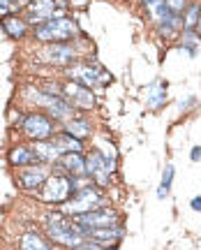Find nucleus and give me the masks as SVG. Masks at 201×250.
Returning a JSON list of instances; mask_svg holds the SVG:
<instances>
[{
	"instance_id": "3",
	"label": "nucleus",
	"mask_w": 201,
	"mask_h": 250,
	"mask_svg": "<svg viewBox=\"0 0 201 250\" xmlns=\"http://www.w3.org/2000/svg\"><path fill=\"white\" fill-rule=\"evenodd\" d=\"M77 33H79L77 23L67 17H56V19H51V21H46V23L35 28L37 40L49 42V44H51V42H67L72 37H77Z\"/></svg>"
},
{
	"instance_id": "25",
	"label": "nucleus",
	"mask_w": 201,
	"mask_h": 250,
	"mask_svg": "<svg viewBox=\"0 0 201 250\" xmlns=\"http://www.w3.org/2000/svg\"><path fill=\"white\" fill-rule=\"evenodd\" d=\"M171 181H174V165H166L164 174H162V183H160V188H158V197H160V199H164V197L169 195Z\"/></svg>"
},
{
	"instance_id": "6",
	"label": "nucleus",
	"mask_w": 201,
	"mask_h": 250,
	"mask_svg": "<svg viewBox=\"0 0 201 250\" xmlns=\"http://www.w3.org/2000/svg\"><path fill=\"white\" fill-rule=\"evenodd\" d=\"M116 169L114 165V158H106L102 151H93L90 155L86 158V171L88 176H93L95 179L97 186H109V181H111V171Z\"/></svg>"
},
{
	"instance_id": "27",
	"label": "nucleus",
	"mask_w": 201,
	"mask_h": 250,
	"mask_svg": "<svg viewBox=\"0 0 201 250\" xmlns=\"http://www.w3.org/2000/svg\"><path fill=\"white\" fill-rule=\"evenodd\" d=\"M166 7L171 14H178V17H183V9L187 7V0H164Z\"/></svg>"
},
{
	"instance_id": "19",
	"label": "nucleus",
	"mask_w": 201,
	"mask_h": 250,
	"mask_svg": "<svg viewBox=\"0 0 201 250\" xmlns=\"http://www.w3.org/2000/svg\"><path fill=\"white\" fill-rule=\"evenodd\" d=\"M21 250H53L51 243L44 241V236H40L37 232H28L21 239Z\"/></svg>"
},
{
	"instance_id": "35",
	"label": "nucleus",
	"mask_w": 201,
	"mask_h": 250,
	"mask_svg": "<svg viewBox=\"0 0 201 250\" xmlns=\"http://www.w3.org/2000/svg\"><path fill=\"white\" fill-rule=\"evenodd\" d=\"M7 2H14V0H7Z\"/></svg>"
},
{
	"instance_id": "4",
	"label": "nucleus",
	"mask_w": 201,
	"mask_h": 250,
	"mask_svg": "<svg viewBox=\"0 0 201 250\" xmlns=\"http://www.w3.org/2000/svg\"><path fill=\"white\" fill-rule=\"evenodd\" d=\"M102 206H104V195L97 188L86 186V188H81V190H77L70 202H65V211L79 215V213H88V211H97Z\"/></svg>"
},
{
	"instance_id": "33",
	"label": "nucleus",
	"mask_w": 201,
	"mask_h": 250,
	"mask_svg": "<svg viewBox=\"0 0 201 250\" xmlns=\"http://www.w3.org/2000/svg\"><path fill=\"white\" fill-rule=\"evenodd\" d=\"M143 2H146V5H150V2H155V0H143Z\"/></svg>"
},
{
	"instance_id": "13",
	"label": "nucleus",
	"mask_w": 201,
	"mask_h": 250,
	"mask_svg": "<svg viewBox=\"0 0 201 250\" xmlns=\"http://www.w3.org/2000/svg\"><path fill=\"white\" fill-rule=\"evenodd\" d=\"M58 171L65 176H86V158L81 153H62L58 160Z\"/></svg>"
},
{
	"instance_id": "1",
	"label": "nucleus",
	"mask_w": 201,
	"mask_h": 250,
	"mask_svg": "<svg viewBox=\"0 0 201 250\" xmlns=\"http://www.w3.org/2000/svg\"><path fill=\"white\" fill-rule=\"evenodd\" d=\"M44 225H46L49 236L65 248H77L79 243L86 241V229L77 220H67L60 213H49L44 218Z\"/></svg>"
},
{
	"instance_id": "5",
	"label": "nucleus",
	"mask_w": 201,
	"mask_h": 250,
	"mask_svg": "<svg viewBox=\"0 0 201 250\" xmlns=\"http://www.w3.org/2000/svg\"><path fill=\"white\" fill-rule=\"evenodd\" d=\"M70 192H74L70 183V176H65V174H51L42 186V202L65 204L70 199Z\"/></svg>"
},
{
	"instance_id": "8",
	"label": "nucleus",
	"mask_w": 201,
	"mask_h": 250,
	"mask_svg": "<svg viewBox=\"0 0 201 250\" xmlns=\"http://www.w3.org/2000/svg\"><path fill=\"white\" fill-rule=\"evenodd\" d=\"M23 132L30 137V139H35V142H44V139H49L53 134V121L49 116H44V114H28L23 118Z\"/></svg>"
},
{
	"instance_id": "24",
	"label": "nucleus",
	"mask_w": 201,
	"mask_h": 250,
	"mask_svg": "<svg viewBox=\"0 0 201 250\" xmlns=\"http://www.w3.org/2000/svg\"><path fill=\"white\" fill-rule=\"evenodd\" d=\"M181 26H183V17H178V14H174V17H169V19H166L164 23H160L158 30H160V35L171 37V35H176V33L181 30Z\"/></svg>"
},
{
	"instance_id": "32",
	"label": "nucleus",
	"mask_w": 201,
	"mask_h": 250,
	"mask_svg": "<svg viewBox=\"0 0 201 250\" xmlns=\"http://www.w3.org/2000/svg\"><path fill=\"white\" fill-rule=\"evenodd\" d=\"M197 33L201 35V7H199V21H197Z\"/></svg>"
},
{
	"instance_id": "21",
	"label": "nucleus",
	"mask_w": 201,
	"mask_h": 250,
	"mask_svg": "<svg viewBox=\"0 0 201 250\" xmlns=\"http://www.w3.org/2000/svg\"><path fill=\"white\" fill-rule=\"evenodd\" d=\"M166 100V83L158 81V83H153L148 90V95H146V102H148L150 109H158L162 102Z\"/></svg>"
},
{
	"instance_id": "26",
	"label": "nucleus",
	"mask_w": 201,
	"mask_h": 250,
	"mask_svg": "<svg viewBox=\"0 0 201 250\" xmlns=\"http://www.w3.org/2000/svg\"><path fill=\"white\" fill-rule=\"evenodd\" d=\"M199 7L201 5H197V2H192V5L187 7V12H185V17H183L185 30H194V28H197V21H199Z\"/></svg>"
},
{
	"instance_id": "30",
	"label": "nucleus",
	"mask_w": 201,
	"mask_h": 250,
	"mask_svg": "<svg viewBox=\"0 0 201 250\" xmlns=\"http://www.w3.org/2000/svg\"><path fill=\"white\" fill-rule=\"evenodd\" d=\"M192 160H194V162H199V160H201V146L192 148Z\"/></svg>"
},
{
	"instance_id": "28",
	"label": "nucleus",
	"mask_w": 201,
	"mask_h": 250,
	"mask_svg": "<svg viewBox=\"0 0 201 250\" xmlns=\"http://www.w3.org/2000/svg\"><path fill=\"white\" fill-rule=\"evenodd\" d=\"M72 250H102V246L95 243V241H90V239H86L83 243H79L77 248H72Z\"/></svg>"
},
{
	"instance_id": "29",
	"label": "nucleus",
	"mask_w": 201,
	"mask_h": 250,
	"mask_svg": "<svg viewBox=\"0 0 201 250\" xmlns=\"http://www.w3.org/2000/svg\"><path fill=\"white\" fill-rule=\"evenodd\" d=\"M190 206H192L194 211H201V197H194L192 202H190Z\"/></svg>"
},
{
	"instance_id": "36",
	"label": "nucleus",
	"mask_w": 201,
	"mask_h": 250,
	"mask_svg": "<svg viewBox=\"0 0 201 250\" xmlns=\"http://www.w3.org/2000/svg\"><path fill=\"white\" fill-rule=\"evenodd\" d=\"M111 250H116V248H111Z\"/></svg>"
},
{
	"instance_id": "12",
	"label": "nucleus",
	"mask_w": 201,
	"mask_h": 250,
	"mask_svg": "<svg viewBox=\"0 0 201 250\" xmlns=\"http://www.w3.org/2000/svg\"><path fill=\"white\" fill-rule=\"evenodd\" d=\"M40 58L46 62H53V65H70L77 58V54H74V49L67 42H51L40 54Z\"/></svg>"
},
{
	"instance_id": "16",
	"label": "nucleus",
	"mask_w": 201,
	"mask_h": 250,
	"mask_svg": "<svg viewBox=\"0 0 201 250\" xmlns=\"http://www.w3.org/2000/svg\"><path fill=\"white\" fill-rule=\"evenodd\" d=\"M9 162L14 167H30V165L40 162V158L35 155L33 146H17V148L9 151Z\"/></svg>"
},
{
	"instance_id": "20",
	"label": "nucleus",
	"mask_w": 201,
	"mask_h": 250,
	"mask_svg": "<svg viewBox=\"0 0 201 250\" xmlns=\"http://www.w3.org/2000/svg\"><path fill=\"white\" fill-rule=\"evenodd\" d=\"M53 142H56V146H58L62 153H81V148H83V146H81V139L72 137L70 132L58 134V137H56Z\"/></svg>"
},
{
	"instance_id": "7",
	"label": "nucleus",
	"mask_w": 201,
	"mask_h": 250,
	"mask_svg": "<svg viewBox=\"0 0 201 250\" xmlns=\"http://www.w3.org/2000/svg\"><path fill=\"white\" fill-rule=\"evenodd\" d=\"M60 17L58 14V2L56 0H30V5L26 9V23H33V26H42L51 19Z\"/></svg>"
},
{
	"instance_id": "34",
	"label": "nucleus",
	"mask_w": 201,
	"mask_h": 250,
	"mask_svg": "<svg viewBox=\"0 0 201 250\" xmlns=\"http://www.w3.org/2000/svg\"><path fill=\"white\" fill-rule=\"evenodd\" d=\"M0 2H2V5H9V2H7V0H0Z\"/></svg>"
},
{
	"instance_id": "18",
	"label": "nucleus",
	"mask_w": 201,
	"mask_h": 250,
	"mask_svg": "<svg viewBox=\"0 0 201 250\" xmlns=\"http://www.w3.org/2000/svg\"><path fill=\"white\" fill-rule=\"evenodd\" d=\"M2 28H5V33H7L9 37H23L28 30V23L23 21V19L19 17H5L2 19Z\"/></svg>"
},
{
	"instance_id": "10",
	"label": "nucleus",
	"mask_w": 201,
	"mask_h": 250,
	"mask_svg": "<svg viewBox=\"0 0 201 250\" xmlns=\"http://www.w3.org/2000/svg\"><path fill=\"white\" fill-rule=\"evenodd\" d=\"M74 220H77L83 229H90V227H116V225H118V213L111 211V208H97V211H88V213L74 215Z\"/></svg>"
},
{
	"instance_id": "17",
	"label": "nucleus",
	"mask_w": 201,
	"mask_h": 250,
	"mask_svg": "<svg viewBox=\"0 0 201 250\" xmlns=\"http://www.w3.org/2000/svg\"><path fill=\"white\" fill-rule=\"evenodd\" d=\"M33 151H35V155L40 158V162H58L60 160L62 151L56 146V142H49V139H44V142H37L35 146H33Z\"/></svg>"
},
{
	"instance_id": "23",
	"label": "nucleus",
	"mask_w": 201,
	"mask_h": 250,
	"mask_svg": "<svg viewBox=\"0 0 201 250\" xmlns=\"http://www.w3.org/2000/svg\"><path fill=\"white\" fill-rule=\"evenodd\" d=\"M65 132H70L72 137L77 139H83V137H90V123L88 121H81V118H72L65 125Z\"/></svg>"
},
{
	"instance_id": "2",
	"label": "nucleus",
	"mask_w": 201,
	"mask_h": 250,
	"mask_svg": "<svg viewBox=\"0 0 201 250\" xmlns=\"http://www.w3.org/2000/svg\"><path fill=\"white\" fill-rule=\"evenodd\" d=\"M26 98H33L37 104H42L53 118H58V121H72L74 118V107H72V102L62 93H46V90H33L28 88L26 90Z\"/></svg>"
},
{
	"instance_id": "14",
	"label": "nucleus",
	"mask_w": 201,
	"mask_h": 250,
	"mask_svg": "<svg viewBox=\"0 0 201 250\" xmlns=\"http://www.w3.org/2000/svg\"><path fill=\"white\" fill-rule=\"evenodd\" d=\"M122 227H90V229H86V239H90V241L100 243L102 248L104 246H116V243L122 239Z\"/></svg>"
},
{
	"instance_id": "15",
	"label": "nucleus",
	"mask_w": 201,
	"mask_h": 250,
	"mask_svg": "<svg viewBox=\"0 0 201 250\" xmlns=\"http://www.w3.org/2000/svg\"><path fill=\"white\" fill-rule=\"evenodd\" d=\"M44 181H46V171H44L42 167H35V165H30V167H26V169H21V174H19V183H21V188L28 190V192H33V190H37V188H42Z\"/></svg>"
},
{
	"instance_id": "22",
	"label": "nucleus",
	"mask_w": 201,
	"mask_h": 250,
	"mask_svg": "<svg viewBox=\"0 0 201 250\" xmlns=\"http://www.w3.org/2000/svg\"><path fill=\"white\" fill-rule=\"evenodd\" d=\"M181 46H183V51H187L190 56H197L201 51V35L197 30H185Z\"/></svg>"
},
{
	"instance_id": "11",
	"label": "nucleus",
	"mask_w": 201,
	"mask_h": 250,
	"mask_svg": "<svg viewBox=\"0 0 201 250\" xmlns=\"http://www.w3.org/2000/svg\"><path fill=\"white\" fill-rule=\"evenodd\" d=\"M62 95L70 100L74 107H79V109H93L95 107V95L90 93L88 86L79 83V81H70V83H65Z\"/></svg>"
},
{
	"instance_id": "9",
	"label": "nucleus",
	"mask_w": 201,
	"mask_h": 250,
	"mask_svg": "<svg viewBox=\"0 0 201 250\" xmlns=\"http://www.w3.org/2000/svg\"><path fill=\"white\" fill-rule=\"evenodd\" d=\"M70 77L72 81H79L88 88H97L100 83L109 81L111 77L104 74L100 67H93V65H86V62H79V65H70Z\"/></svg>"
},
{
	"instance_id": "31",
	"label": "nucleus",
	"mask_w": 201,
	"mask_h": 250,
	"mask_svg": "<svg viewBox=\"0 0 201 250\" xmlns=\"http://www.w3.org/2000/svg\"><path fill=\"white\" fill-rule=\"evenodd\" d=\"M5 14H9V5H2V2H0V17H5Z\"/></svg>"
}]
</instances>
